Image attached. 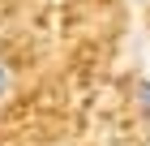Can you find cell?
Wrapping results in <instances>:
<instances>
[{"instance_id": "6da1fadb", "label": "cell", "mask_w": 150, "mask_h": 146, "mask_svg": "<svg viewBox=\"0 0 150 146\" xmlns=\"http://www.w3.org/2000/svg\"><path fill=\"white\" fill-rule=\"evenodd\" d=\"M9 90H13V69L4 65V60H0V99H4Z\"/></svg>"}, {"instance_id": "7a4b0ae2", "label": "cell", "mask_w": 150, "mask_h": 146, "mask_svg": "<svg viewBox=\"0 0 150 146\" xmlns=\"http://www.w3.org/2000/svg\"><path fill=\"white\" fill-rule=\"evenodd\" d=\"M137 103H142V112L150 116V78H146V82L137 86Z\"/></svg>"}]
</instances>
